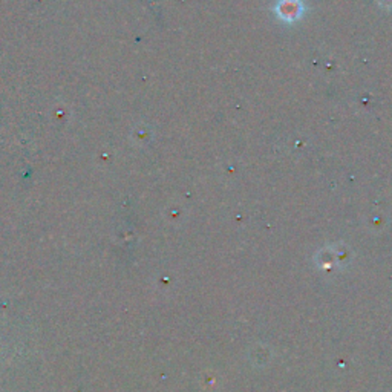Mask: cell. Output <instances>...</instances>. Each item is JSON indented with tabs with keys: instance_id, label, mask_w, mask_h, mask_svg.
Masks as SVG:
<instances>
[{
	"instance_id": "7a4b0ae2",
	"label": "cell",
	"mask_w": 392,
	"mask_h": 392,
	"mask_svg": "<svg viewBox=\"0 0 392 392\" xmlns=\"http://www.w3.org/2000/svg\"><path fill=\"white\" fill-rule=\"evenodd\" d=\"M377 2L381 8H385V10H391L392 8V0H377Z\"/></svg>"
},
{
	"instance_id": "6da1fadb",
	"label": "cell",
	"mask_w": 392,
	"mask_h": 392,
	"mask_svg": "<svg viewBox=\"0 0 392 392\" xmlns=\"http://www.w3.org/2000/svg\"><path fill=\"white\" fill-rule=\"evenodd\" d=\"M273 11L284 23H296L304 17L307 6L304 0H278L273 6Z\"/></svg>"
}]
</instances>
